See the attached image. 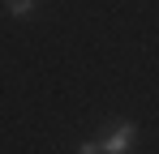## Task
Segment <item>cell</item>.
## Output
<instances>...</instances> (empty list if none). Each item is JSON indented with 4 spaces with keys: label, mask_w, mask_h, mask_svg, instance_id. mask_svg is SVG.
<instances>
[{
    "label": "cell",
    "mask_w": 159,
    "mask_h": 154,
    "mask_svg": "<svg viewBox=\"0 0 159 154\" xmlns=\"http://www.w3.org/2000/svg\"><path fill=\"white\" fill-rule=\"evenodd\" d=\"M133 133H138V128H133L129 120H120V124H116L103 141H99V146H103V154H125V150H129V141H133Z\"/></svg>",
    "instance_id": "obj_1"
},
{
    "label": "cell",
    "mask_w": 159,
    "mask_h": 154,
    "mask_svg": "<svg viewBox=\"0 0 159 154\" xmlns=\"http://www.w3.org/2000/svg\"><path fill=\"white\" fill-rule=\"evenodd\" d=\"M9 4V13H17V17H26L30 9H34V0H4Z\"/></svg>",
    "instance_id": "obj_2"
},
{
    "label": "cell",
    "mask_w": 159,
    "mask_h": 154,
    "mask_svg": "<svg viewBox=\"0 0 159 154\" xmlns=\"http://www.w3.org/2000/svg\"><path fill=\"white\" fill-rule=\"evenodd\" d=\"M78 154H103V146L99 141H86V146H78Z\"/></svg>",
    "instance_id": "obj_3"
}]
</instances>
